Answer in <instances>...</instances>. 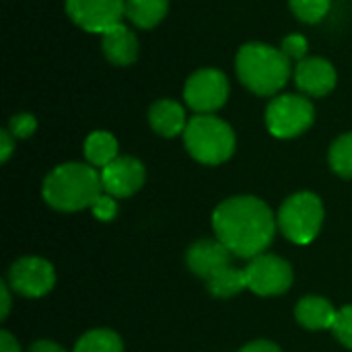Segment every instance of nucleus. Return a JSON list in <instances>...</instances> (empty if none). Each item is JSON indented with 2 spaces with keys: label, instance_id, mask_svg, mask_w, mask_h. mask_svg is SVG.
<instances>
[{
  "label": "nucleus",
  "instance_id": "nucleus-1",
  "mask_svg": "<svg viewBox=\"0 0 352 352\" xmlns=\"http://www.w3.org/2000/svg\"><path fill=\"white\" fill-rule=\"evenodd\" d=\"M278 221L270 206L256 196H235L212 212V229L231 254L239 258L260 256L274 239Z\"/></svg>",
  "mask_w": 352,
  "mask_h": 352
},
{
  "label": "nucleus",
  "instance_id": "nucleus-2",
  "mask_svg": "<svg viewBox=\"0 0 352 352\" xmlns=\"http://www.w3.org/2000/svg\"><path fill=\"white\" fill-rule=\"evenodd\" d=\"M43 200L62 212L91 208L103 192L101 171L85 163L58 165L43 182Z\"/></svg>",
  "mask_w": 352,
  "mask_h": 352
},
{
  "label": "nucleus",
  "instance_id": "nucleus-3",
  "mask_svg": "<svg viewBox=\"0 0 352 352\" xmlns=\"http://www.w3.org/2000/svg\"><path fill=\"white\" fill-rule=\"evenodd\" d=\"M235 68L243 87L260 97L276 95L291 76V60L280 47L258 41L239 47Z\"/></svg>",
  "mask_w": 352,
  "mask_h": 352
},
{
  "label": "nucleus",
  "instance_id": "nucleus-4",
  "mask_svg": "<svg viewBox=\"0 0 352 352\" xmlns=\"http://www.w3.org/2000/svg\"><path fill=\"white\" fill-rule=\"evenodd\" d=\"M188 153L204 165H221L235 153L233 128L217 116L196 113L184 132Z\"/></svg>",
  "mask_w": 352,
  "mask_h": 352
},
{
  "label": "nucleus",
  "instance_id": "nucleus-5",
  "mask_svg": "<svg viewBox=\"0 0 352 352\" xmlns=\"http://www.w3.org/2000/svg\"><path fill=\"white\" fill-rule=\"evenodd\" d=\"M278 227L283 235L297 243L307 245L311 243L324 223V204L322 200L311 192H299L285 200V204L278 210Z\"/></svg>",
  "mask_w": 352,
  "mask_h": 352
},
{
  "label": "nucleus",
  "instance_id": "nucleus-6",
  "mask_svg": "<svg viewBox=\"0 0 352 352\" xmlns=\"http://www.w3.org/2000/svg\"><path fill=\"white\" fill-rule=\"evenodd\" d=\"M316 109L307 97L301 95H278L268 103L266 126L276 138H295L309 130L314 124Z\"/></svg>",
  "mask_w": 352,
  "mask_h": 352
},
{
  "label": "nucleus",
  "instance_id": "nucleus-7",
  "mask_svg": "<svg viewBox=\"0 0 352 352\" xmlns=\"http://www.w3.org/2000/svg\"><path fill=\"white\" fill-rule=\"evenodd\" d=\"M243 270L248 278V289L262 297L283 295L293 285L291 264L272 254H260L252 258V262Z\"/></svg>",
  "mask_w": 352,
  "mask_h": 352
},
{
  "label": "nucleus",
  "instance_id": "nucleus-8",
  "mask_svg": "<svg viewBox=\"0 0 352 352\" xmlns=\"http://www.w3.org/2000/svg\"><path fill=\"white\" fill-rule=\"evenodd\" d=\"M229 97V80L217 68H202L194 72L184 89V99L196 113H212L225 105Z\"/></svg>",
  "mask_w": 352,
  "mask_h": 352
},
{
  "label": "nucleus",
  "instance_id": "nucleus-9",
  "mask_svg": "<svg viewBox=\"0 0 352 352\" xmlns=\"http://www.w3.org/2000/svg\"><path fill=\"white\" fill-rule=\"evenodd\" d=\"M68 16L89 33H105L126 16V0H66Z\"/></svg>",
  "mask_w": 352,
  "mask_h": 352
},
{
  "label": "nucleus",
  "instance_id": "nucleus-10",
  "mask_svg": "<svg viewBox=\"0 0 352 352\" xmlns=\"http://www.w3.org/2000/svg\"><path fill=\"white\" fill-rule=\"evenodd\" d=\"M56 272L54 266L43 258H21L8 270V285L23 297L37 299L54 289Z\"/></svg>",
  "mask_w": 352,
  "mask_h": 352
},
{
  "label": "nucleus",
  "instance_id": "nucleus-11",
  "mask_svg": "<svg viewBox=\"0 0 352 352\" xmlns=\"http://www.w3.org/2000/svg\"><path fill=\"white\" fill-rule=\"evenodd\" d=\"M144 165L134 157H118L101 169L103 192L113 198H128L136 194L144 184Z\"/></svg>",
  "mask_w": 352,
  "mask_h": 352
},
{
  "label": "nucleus",
  "instance_id": "nucleus-12",
  "mask_svg": "<svg viewBox=\"0 0 352 352\" xmlns=\"http://www.w3.org/2000/svg\"><path fill=\"white\" fill-rule=\"evenodd\" d=\"M188 268L208 280L223 268L231 266V250L221 239H200L188 250Z\"/></svg>",
  "mask_w": 352,
  "mask_h": 352
},
{
  "label": "nucleus",
  "instance_id": "nucleus-13",
  "mask_svg": "<svg viewBox=\"0 0 352 352\" xmlns=\"http://www.w3.org/2000/svg\"><path fill=\"white\" fill-rule=\"evenodd\" d=\"M336 68L324 58H305L297 62L295 82L309 97H324L336 87Z\"/></svg>",
  "mask_w": 352,
  "mask_h": 352
},
{
  "label": "nucleus",
  "instance_id": "nucleus-14",
  "mask_svg": "<svg viewBox=\"0 0 352 352\" xmlns=\"http://www.w3.org/2000/svg\"><path fill=\"white\" fill-rule=\"evenodd\" d=\"M103 54L116 66H130L138 58V39L136 35L124 25L118 23L116 27L103 33Z\"/></svg>",
  "mask_w": 352,
  "mask_h": 352
},
{
  "label": "nucleus",
  "instance_id": "nucleus-15",
  "mask_svg": "<svg viewBox=\"0 0 352 352\" xmlns=\"http://www.w3.org/2000/svg\"><path fill=\"white\" fill-rule=\"evenodd\" d=\"M148 122L153 130L165 138H173L186 132V109L173 99H161L148 109Z\"/></svg>",
  "mask_w": 352,
  "mask_h": 352
},
{
  "label": "nucleus",
  "instance_id": "nucleus-16",
  "mask_svg": "<svg viewBox=\"0 0 352 352\" xmlns=\"http://www.w3.org/2000/svg\"><path fill=\"white\" fill-rule=\"evenodd\" d=\"M336 309L328 299L322 297H305L297 303L295 318L307 330H332L336 322Z\"/></svg>",
  "mask_w": 352,
  "mask_h": 352
},
{
  "label": "nucleus",
  "instance_id": "nucleus-17",
  "mask_svg": "<svg viewBox=\"0 0 352 352\" xmlns=\"http://www.w3.org/2000/svg\"><path fill=\"white\" fill-rule=\"evenodd\" d=\"M169 10V0H126V19L140 27H157Z\"/></svg>",
  "mask_w": 352,
  "mask_h": 352
},
{
  "label": "nucleus",
  "instance_id": "nucleus-18",
  "mask_svg": "<svg viewBox=\"0 0 352 352\" xmlns=\"http://www.w3.org/2000/svg\"><path fill=\"white\" fill-rule=\"evenodd\" d=\"M85 157L93 167H107L111 161L118 159V140L113 134L97 130L87 136L85 140Z\"/></svg>",
  "mask_w": 352,
  "mask_h": 352
},
{
  "label": "nucleus",
  "instance_id": "nucleus-19",
  "mask_svg": "<svg viewBox=\"0 0 352 352\" xmlns=\"http://www.w3.org/2000/svg\"><path fill=\"white\" fill-rule=\"evenodd\" d=\"M206 287H208V293H210L212 297H219V299L235 297L237 293H241L243 289H248L245 270L227 266V268H223L221 272H217L214 276H210V278L206 280Z\"/></svg>",
  "mask_w": 352,
  "mask_h": 352
},
{
  "label": "nucleus",
  "instance_id": "nucleus-20",
  "mask_svg": "<svg viewBox=\"0 0 352 352\" xmlns=\"http://www.w3.org/2000/svg\"><path fill=\"white\" fill-rule=\"evenodd\" d=\"M72 352H124V344L111 330H91L80 336Z\"/></svg>",
  "mask_w": 352,
  "mask_h": 352
},
{
  "label": "nucleus",
  "instance_id": "nucleus-21",
  "mask_svg": "<svg viewBox=\"0 0 352 352\" xmlns=\"http://www.w3.org/2000/svg\"><path fill=\"white\" fill-rule=\"evenodd\" d=\"M330 165L338 175L352 177V132L340 136L332 144V148H330Z\"/></svg>",
  "mask_w": 352,
  "mask_h": 352
},
{
  "label": "nucleus",
  "instance_id": "nucleus-22",
  "mask_svg": "<svg viewBox=\"0 0 352 352\" xmlns=\"http://www.w3.org/2000/svg\"><path fill=\"white\" fill-rule=\"evenodd\" d=\"M291 10L303 23H320L332 6V0H289Z\"/></svg>",
  "mask_w": 352,
  "mask_h": 352
},
{
  "label": "nucleus",
  "instance_id": "nucleus-23",
  "mask_svg": "<svg viewBox=\"0 0 352 352\" xmlns=\"http://www.w3.org/2000/svg\"><path fill=\"white\" fill-rule=\"evenodd\" d=\"M332 332L346 349H352V305L338 309Z\"/></svg>",
  "mask_w": 352,
  "mask_h": 352
},
{
  "label": "nucleus",
  "instance_id": "nucleus-24",
  "mask_svg": "<svg viewBox=\"0 0 352 352\" xmlns=\"http://www.w3.org/2000/svg\"><path fill=\"white\" fill-rule=\"evenodd\" d=\"M280 52L289 58V60H305V54H307V39L299 33H293V35H287L280 43Z\"/></svg>",
  "mask_w": 352,
  "mask_h": 352
},
{
  "label": "nucleus",
  "instance_id": "nucleus-25",
  "mask_svg": "<svg viewBox=\"0 0 352 352\" xmlns=\"http://www.w3.org/2000/svg\"><path fill=\"white\" fill-rule=\"evenodd\" d=\"M35 130H37V120L31 113H16L10 118L8 132L14 138H29Z\"/></svg>",
  "mask_w": 352,
  "mask_h": 352
},
{
  "label": "nucleus",
  "instance_id": "nucleus-26",
  "mask_svg": "<svg viewBox=\"0 0 352 352\" xmlns=\"http://www.w3.org/2000/svg\"><path fill=\"white\" fill-rule=\"evenodd\" d=\"M93 208V214L99 219V221H111L116 214H118V206H116V200H113V196H109V194H101L97 200H95V204L91 206Z\"/></svg>",
  "mask_w": 352,
  "mask_h": 352
},
{
  "label": "nucleus",
  "instance_id": "nucleus-27",
  "mask_svg": "<svg viewBox=\"0 0 352 352\" xmlns=\"http://www.w3.org/2000/svg\"><path fill=\"white\" fill-rule=\"evenodd\" d=\"M14 136L8 132V130H2L0 132V161L2 163H6L8 161V157L12 155V148H14V140H12Z\"/></svg>",
  "mask_w": 352,
  "mask_h": 352
},
{
  "label": "nucleus",
  "instance_id": "nucleus-28",
  "mask_svg": "<svg viewBox=\"0 0 352 352\" xmlns=\"http://www.w3.org/2000/svg\"><path fill=\"white\" fill-rule=\"evenodd\" d=\"M239 352H280V349L274 344V342H268V340H256L248 346H243Z\"/></svg>",
  "mask_w": 352,
  "mask_h": 352
},
{
  "label": "nucleus",
  "instance_id": "nucleus-29",
  "mask_svg": "<svg viewBox=\"0 0 352 352\" xmlns=\"http://www.w3.org/2000/svg\"><path fill=\"white\" fill-rule=\"evenodd\" d=\"M0 352H21L19 342H16L6 330L0 332Z\"/></svg>",
  "mask_w": 352,
  "mask_h": 352
},
{
  "label": "nucleus",
  "instance_id": "nucleus-30",
  "mask_svg": "<svg viewBox=\"0 0 352 352\" xmlns=\"http://www.w3.org/2000/svg\"><path fill=\"white\" fill-rule=\"evenodd\" d=\"M29 352H66L62 346H58L56 342L50 340H37L35 344H31Z\"/></svg>",
  "mask_w": 352,
  "mask_h": 352
},
{
  "label": "nucleus",
  "instance_id": "nucleus-31",
  "mask_svg": "<svg viewBox=\"0 0 352 352\" xmlns=\"http://www.w3.org/2000/svg\"><path fill=\"white\" fill-rule=\"evenodd\" d=\"M0 295H2V307H0V318L4 320L10 311V293H8V285H0Z\"/></svg>",
  "mask_w": 352,
  "mask_h": 352
}]
</instances>
